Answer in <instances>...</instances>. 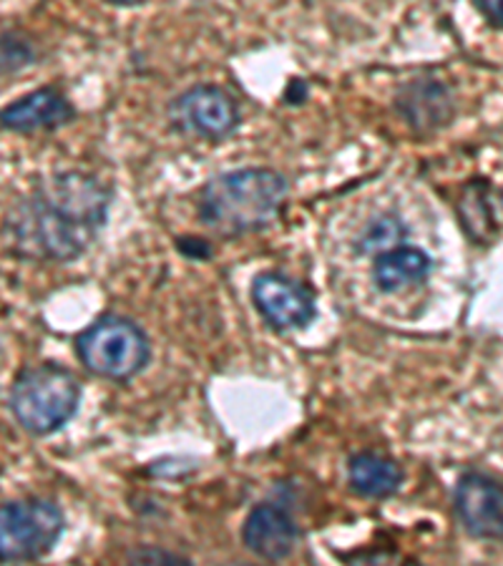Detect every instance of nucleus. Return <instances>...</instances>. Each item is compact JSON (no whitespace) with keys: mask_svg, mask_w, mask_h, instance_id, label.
Returning a JSON list of instances; mask_svg holds the SVG:
<instances>
[{"mask_svg":"<svg viewBox=\"0 0 503 566\" xmlns=\"http://www.w3.org/2000/svg\"><path fill=\"white\" fill-rule=\"evenodd\" d=\"M108 205L112 195L96 177L61 171L11 209L6 240L21 258L71 262L104 230Z\"/></svg>","mask_w":503,"mask_h":566,"instance_id":"obj_1","label":"nucleus"},{"mask_svg":"<svg viewBox=\"0 0 503 566\" xmlns=\"http://www.w3.org/2000/svg\"><path fill=\"white\" fill-rule=\"evenodd\" d=\"M287 181L272 169H237L207 181L199 191V219L217 237H242L277 222Z\"/></svg>","mask_w":503,"mask_h":566,"instance_id":"obj_2","label":"nucleus"},{"mask_svg":"<svg viewBox=\"0 0 503 566\" xmlns=\"http://www.w3.org/2000/svg\"><path fill=\"white\" fill-rule=\"evenodd\" d=\"M81 403L76 376L59 363H41L23 370L11 388V410L15 421L33 436L61 431Z\"/></svg>","mask_w":503,"mask_h":566,"instance_id":"obj_3","label":"nucleus"},{"mask_svg":"<svg viewBox=\"0 0 503 566\" xmlns=\"http://www.w3.org/2000/svg\"><path fill=\"white\" fill-rule=\"evenodd\" d=\"M76 355L98 378L126 382L149 365V337L139 325L122 315H104L76 337Z\"/></svg>","mask_w":503,"mask_h":566,"instance_id":"obj_4","label":"nucleus"},{"mask_svg":"<svg viewBox=\"0 0 503 566\" xmlns=\"http://www.w3.org/2000/svg\"><path fill=\"white\" fill-rule=\"evenodd\" d=\"M66 518L49 499L6 501L0 509V556L3 562L43 559L63 534Z\"/></svg>","mask_w":503,"mask_h":566,"instance_id":"obj_5","label":"nucleus"},{"mask_svg":"<svg viewBox=\"0 0 503 566\" xmlns=\"http://www.w3.org/2000/svg\"><path fill=\"white\" fill-rule=\"evenodd\" d=\"M171 122L179 132L222 142L240 124V108L224 88L199 84L185 91L171 106Z\"/></svg>","mask_w":503,"mask_h":566,"instance_id":"obj_6","label":"nucleus"},{"mask_svg":"<svg viewBox=\"0 0 503 566\" xmlns=\"http://www.w3.org/2000/svg\"><path fill=\"white\" fill-rule=\"evenodd\" d=\"M252 303L274 331H302L315 319L313 292L277 272H262L254 277Z\"/></svg>","mask_w":503,"mask_h":566,"instance_id":"obj_7","label":"nucleus"},{"mask_svg":"<svg viewBox=\"0 0 503 566\" xmlns=\"http://www.w3.org/2000/svg\"><path fill=\"white\" fill-rule=\"evenodd\" d=\"M453 509L465 532L503 538V486L483 473H463L453 491Z\"/></svg>","mask_w":503,"mask_h":566,"instance_id":"obj_8","label":"nucleus"},{"mask_svg":"<svg viewBox=\"0 0 503 566\" xmlns=\"http://www.w3.org/2000/svg\"><path fill=\"white\" fill-rule=\"evenodd\" d=\"M300 538L297 524L285 509L277 504H258L242 526V542L252 554H258L260 559L280 562L287 559L295 549Z\"/></svg>","mask_w":503,"mask_h":566,"instance_id":"obj_9","label":"nucleus"},{"mask_svg":"<svg viewBox=\"0 0 503 566\" xmlns=\"http://www.w3.org/2000/svg\"><path fill=\"white\" fill-rule=\"evenodd\" d=\"M73 106L59 88H39L3 108V129L15 134L53 132L73 122Z\"/></svg>","mask_w":503,"mask_h":566,"instance_id":"obj_10","label":"nucleus"},{"mask_svg":"<svg viewBox=\"0 0 503 566\" xmlns=\"http://www.w3.org/2000/svg\"><path fill=\"white\" fill-rule=\"evenodd\" d=\"M398 112L416 132H436L453 118V98L436 81H413L398 94Z\"/></svg>","mask_w":503,"mask_h":566,"instance_id":"obj_11","label":"nucleus"},{"mask_svg":"<svg viewBox=\"0 0 503 566\" xmlns=\"http://www.w3.org/2000/svg\"><path fill=\"white\" fill-rule=\"evenodd\" d=\"M433 270V260L418 248H392L375 254L373 280L383 292H398L416 282H423Z\"/></svg>","mask_w":503,"mask_h":566,"instance_id":"obj_12","label":"nucleus"},{"mask_svg":"<svg viewBox=\"0 0 503 566\" xmlns=\"http://www.w3.org/2000/svg\"><path fill=\"white\" fill-rule=\"evenodd\" d=\"M347 481L365 499H388L402 483V469L388 455L363 451L347 461Z\"/></svg>","mask_w":503,"mask_h":566,"instance_id":"obj_13","label":"nucleus"},{"mask_svg":"<svg viewBox=\"0 0 503 566\" xmlns=\"http://www.w3.org/2000/svg\"><path fill=\"white\" fill-rule=\"evenodd\" d=\"M402 237H406V227H402L400 219L392 214H383L365 227L360 237V250L375 254L388 252L392 248H400Z\"/></svg>","mask_w":503,"mask_h":566,"instance_id":"obj_14","label":"nucleus"},{"mask_svg":"<svg viewBox=\"0 0 503 566\" xmlns=\"http://www.w3.org/2000/svg\"><path fill=\"white\" fill-rule=\"evenodd\" d=\"M31 59H33V51L29 43L18 41L11 33L3 35V73L6 76L8 73H15L23 66H29Z\"/></svg>","mask_w":503,"mask_h":566,"instance_id":"obj_15","label":"nucleus"},{"mask_svg":"<svg viewBox=\"0 0 503 566\" xmlns=\"http://www.w3.org/2000/svg\"><path fill=\"white\" fill-rule=\"evenodd\" d=\"M129 562H134V564H189V559H185V556L161 552V549H149V546H142V549L132 552Z\"/></svg>","mask_w":503,"mask_h":566,"instance_id":"obj_16","label":"nucleus"},{"mask_svg":"<svg viewBox=\"0 0 503 566\" xmlns=\"http://www.w3.org/2000/svg\"><path fill=\"white\" fill-rule=\"evenodd\" d=\"M475 8H479L496 29H503V0H475Z\"/></svg>","mask_w":503,"mask_h":566,"instance_id":"obj_17","label":"nucleus"},{"mask_svg":"<svg viewBox=\"0 0 503 566\" xmlns=\"http://www.w3.org/2000/svg\"><path fill=\"white\" fill-rule=\"evenodd\" d=\"M112 3H116V6H142V3H146V0H112Z\"/></svg>","mask_w":503,"mask_h":566,"instance_id":"obj_18","label":"nucleus"},{"mask_svg":"<svg viewBox=\"0 0 503 566\" xmlns=\"http://www.w3.org/2000/svg\"><path fill=\"white\" fill-rule=\"evenodd\" d=\"M501 205H503V189H501Z\"/></svg>","mask_w":503,"mask_h":566,"instance_id":"obj_19","label":"nucleus"}]
</instances>
